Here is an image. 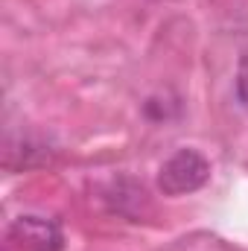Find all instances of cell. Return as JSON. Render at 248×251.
I'll return each instance as SVG.
<instances>
[{
  "label": "cell",
  "instance_id": "6da1fadb",
  "mask_svg": "<svg viewBox=\"0 0 248 251\" xmlns=\"http://www.w3.org/2000/svg\"><path fill=\"white\" fill-rule=\"evenodd\" d=\"M210 178V161L196 149H178L170 155L158 173V187L164 196H187L207 184Z\"/></svg>",
  "mask_w": 248,
  "mask_h": 251
},
{
  "label": "cell",
  "instance_id": "7a4b0ae2",
  "mask_svg": "<svg viewBox=\"0 0 248 251\" xmlns=\"http://www.w3.org/2000/svg\"><path fill=\"white\" fill-rule=\"evenodd\" d=\"M9 240L24 251H62L64 234L56 219L47 216H18L9 225Z\"/></svg>",
  "mask_w": 248,
  "mask_h": 251
},
{
  "label": "cell",
  "instance_id": "3957f363",
  "mask_svg": "<svg viewBox=\"0 0 248 251\" xmlns=\"http://www.w3.org/2000/svg\"><path fill=\"white\" fill-rule=\"evenodd\" d=\"M234 88H237V100L243 105H248V47L243 50L240 64H237V82H234Z\"/></svg>",
  "mask_w": 248,
  "mask_h": 251
}]
</instances>
